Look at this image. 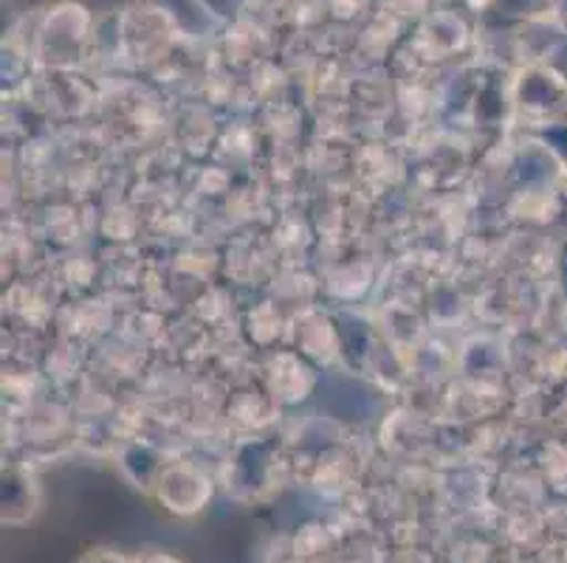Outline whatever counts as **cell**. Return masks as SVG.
Listing matches in <instances>:
<instances>
[{"instance_id": "cell-1", "label": "cell", "mask_w": 567, "mask_h": 563, "mask_svg": "<svg viewBox=\"0 0 567 563\" xmlns=\"http://www.w3.org/2000/svg\"><path fill=\"white\" fill-rule=\"evenodd\" d=\"M80 563H131V561L113 550H94V552H87Z\"/></svg>"}, {"instance_id": "cell-2", "label": "cell", "mask_w": 567, "mask_h": 563, "mask_svg": "<svg viewBox=\"0 0 567 563\" xmlns=\"http://www.w3.org/2000/svg\"><path fill=\"white\" fill-rule=\"evenodd\" d=\"M138 563H178V561H175V557H169V555H147V557H142Z\"/></svg>"}]
</instances>
